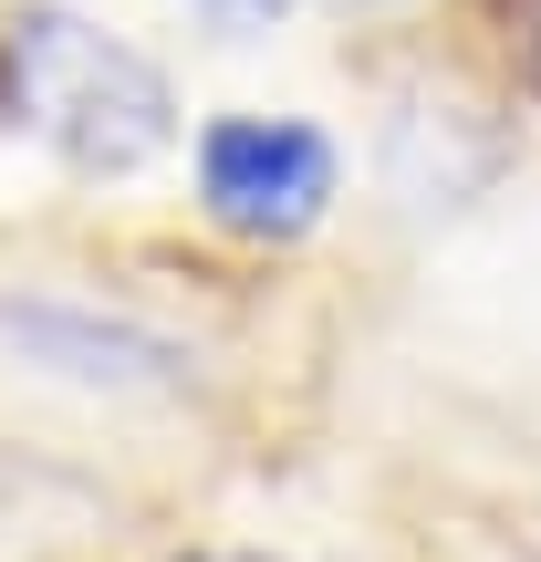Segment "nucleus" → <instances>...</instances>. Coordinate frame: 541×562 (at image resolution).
<instances>
[{
  "label": "nucleus",
  "instance_id": "4",
  "mask_svg": "<svg viewBox=\"0 0 541 562\" xmlns=\"http://www.w3.org/2000/svg\"><path fill=\"white\" fill-rule=\"evenodd\" d=\"M188 11H199V21H219V32H271L292 0H188Z\"/></svg>",
  "mask_w": 541,
  "mask_h": 562
},
{
  "label": "nucleus",
  "instance_id": "7",
  "mask_svg": "<svg viewBox=\"0 0 541 562\" xmlns=\"http://www.w3.org/2000/svg\"><path fill=\"white\" fill-rule=\"evenodd\" d=\"M334 11H396V0H334Z\"/></svg>",
  "mask_w": 541,
  "mask_h": 562
},
{
  "label": "nucleus",
  "instance_id": "5",
  "mask_svg": "<svg viewBox=\"0 0 541 562\" xmlns=\"http://www.w3.org/2000/svg\"><path fill=\"white\" fill-rule=\"evenodd\" d=\"M510 32H521V74H531V94H541V0H510Z\"/></svg>",
  "mask_w": 541,
  "mask_h": 562
},
{
  "label": "nucleus",
  "instance_id": "2",
  "mask_svg": "<svg viewBox=\"0 0 541 562\" xmlns=\"http://www.w3.org/2000/svg\"><path fill=\"white\" fill-rule=\"evenodd\" d=\"M334 188H343V157L302 115H208L199 125V209L229 240H261V250L313 240L334 220Z\"/></svg>",
  "mask_w": 541,
  "mask_h": 562
},
{
  "label": "nucleus",
  "instance_id": "1",
  "mask_svg": "<svg viewBox=\"0 0 541 562\" xmlns=\"http://www.w3.org/2000/svg\"><path fill=\"white\" fill-rule=\"evenodd\" d=\"M0 115L74 178H146L178 146V83L94 11L21 0L0 11Z\"/></svg>",
  "mask_w": 541,
  "mask_h": 562
},
{
  "label": "nucleus",
  "instance_id": "6",
  "mask_svg": "<svg viewBox=\"0 0 541 562\" xmlns=\"http://www.w3.org/2000/svg\"><path fill=\"white\" fill-rule=\"evenodd\" d=\"M199 562H281V552H199Z\"/></svg>",
  "mask_w": 541,
  "mask_h": 562
},
{
  "label": "nucleus",
  "instance_id": "3",
  "mask_svg": "<svg viewBox=\"0 0 541 562\" xmlns=\"http://www.w3.org/2000/svg\"><path fill=\"white\" fill-rule=\"evenodd\" d=\"M0 334H11L32 364L83 375V385H178V375H188V355H178L167 334L94 323V313H74V302H0Z\"/></svg>",
  "mask_w": 541,
  "mask_h": 562
}]
</instances>
